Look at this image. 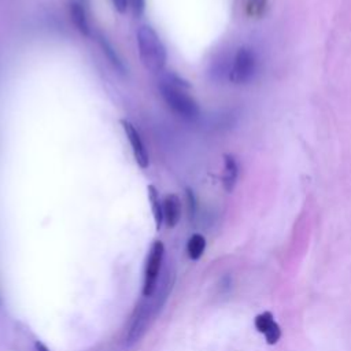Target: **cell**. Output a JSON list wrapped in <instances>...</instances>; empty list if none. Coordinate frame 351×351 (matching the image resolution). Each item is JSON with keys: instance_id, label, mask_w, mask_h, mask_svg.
<instances>
[{"instance_id": "8", "label": "cell", "mask_w": 351, "mask_h": 351, "mask_svg": "<svg viewBox=\"0 0 351 351\" xmlns=\"http://www.w3.org/2000/svg\"><path fill=\"white\" fill-rule=\"evenodd\" d=\"M163 222L167 228H174L181 218V200L176 193L166 195L162 202Z\"/></svg>"}, {"instance_id": "3", "label": "cell", "mask_w": 351, "mask_h": 351, "mask_svg": "<svg viewBox=\"0 0 351 351\" xmlns=\"http://www.w3.org/2000/svg\"><path fill=\"white\" fill-rule=\"evenodd\" d=\"M136 41L143 66L151 73L163 71L167 60V51L155 29L149 25H141L137 30Z\"/></svg>"}, {"instance_id": "14", "label": "cell", "mask_w": 351, "mask_h": 351, "mask_svg": "<svg viewBox=\"0 0 351 351\" xmlns=\"http://www.w3.org/2000/svg\"><path fill=\"white\" fill-rule=\"evenodd\" d=\"M267 0H247V11L251 16H262L266 10Z\"/></svg>"}, {"instance_id": "12", "label": "cell", "mask_w": 351, "mask_h": 351, "mask_svg": "<svg viewBox=\"0 0 351 351\" xmlns=\"http://www.w3.org/2000/svg\"><path fill=\"white\" fill-rule=\"evenodd\" d=\"M147 192H148V200L151 203V210H152V215H154V221H155V228H156V230H159L162 223H163L162 200L159 197V192L155 188V185H148Z\"/></svg>"}, {"instance_id": "11", "label": "cell", "mask_w": 351, "mask_h": 351, "mask_svg": "<svg viewBox=\"0 0 351 351\" xmlns=\"http://www.w3.org/2000/svg\"><path fill=\"white\" fill-rule=\"evenodd\" d=\"M97 43H99L103 53L106 55L107 60L110 62V64L115 69V71H118L119 74H125L126 73V66H125L123 60L121 59V56L118 55V52L111 45V43L101 34L97 36Z\"/></svg>"}, {"instance_id": "1", "label": "cell", "mask_w": 351, "mask_h": 351, "mask_svg": "<svg viewBox=\"0 0 351 351\" xmlns=\"http://www.w3.org/2000/svg\"><path fill=\"white\" fill-rule=\"evenodd\" d=\"M173 284H174V270L167 267L160 281V285L159 287L156 285L155 292L151 296H144V300H141L133 310L125 337H123V343L126 347H132L143 339L151 322L155 319L156 314L159 313L163 303L166 302L173 288Z\"/></svg>"}, {"instance_id": "16", "label": "cell", "mask_w": 351, "mask_h": 351, "mask_svg": "<svg viewBox=\"0 0 351 351\" xmlns=\"http://www.w3.org/2000/svg\"><path fill=\"white\" fill-rule=\"evenodd\" d=\"M186 200H188V211H189V215L193 217L195 213H196V208H197V203H196V197H195V193L192 189H186Z\"/></svg>"}, {"instance_id": "4", "label": "cell", "mask_w": 351, "mask_h": 351, "mask_svg": "<svg viewBox=\"0 0 351 351\" xmlns=\"http://www.w3.org/2000/svg\"><path fill=\"white\" fill-rule=\"evenodd\" d=\"M256 71V56L250 47H240L233 58L229 70V80L233 84H247Z\"/></svg>"}, {"instance_id": "6", "label": "cell", "mask_w": 351, "mask_h": 351, "mask_svg": "<svg viewBox=\"0 0 351 351\" xmlns=\"http://www.w3.org/2000/svg\"><path fill=\"white\" fill-rule=\"evenodd\" d=\"M121 126H122L125 136L132 147V152H133L136 163L141 169H147L149 166V155H148V151L141 140V136H140L137 128L129 119H121Z\"/></svg>"}, {"instance_id": "7", "label": "cell", "mask_w": 351, "mask_h": 351, "mask_svg": "<svg viewBox=\"0 0 351 351\" xmlns=\"http://www.w3.org/2000/svg\"><path fill=\"white\" fill-rule=\"evenodd\" d=\"M254 325L258 332L263 333L267 344H276L281 337V329L274 321V317L270 311H263L258 314L254 319Z\"/></svg>"}, {"instance_id": "15", "label": "cell", "mask_w": 351, "mask_h": 351, "mask_svg": "<svg viewBox=\"0 0 351 351\" xmlns=\"http://www.w3.org/2000/svg\"><path fill=\"white\" fill-rule=\"evenodd\" d=\"M129 5L136 18H140L145 10V0H129Z\"/></svg>"}, {"instance_id": "19", "label": "cell", "mask_w": 351, "mask_h": 351, "mask_svg": "<svg viewBox=\"0 0 351 351\" xmlns=\"http://www.w3.org/2000/svg\"><path fill=\"white\" fill-rule=\"evenodd\" d=\"M77 1H80V3H81V4H84V5L88 3V0H77Z\"/></svg>"}, {"instance_id": "18", "label": "cell", "mask_w": 351, "mask_h": 351, "mask_svg": "<svg viewBox=\"0 0 351 351\" xmlns=\"http://www.w3.org/2000/svg\"><path fill=\"white\" fill-rule=\"evenodd\" d=\"M34 347H36V351H49L48 347L45 344H43L41 341H36Z\"/></svg>"}, {"instance_id": "10", "label": "cell", "mask_w": 351, "mask_h": 351, "mask_svg": "<svg viewBox=\"0 0 351 351\" xmlns=\"http://www.w3.org/2000/svg\"><path fill=\"white\" fill-rule=\"evenodd\" d=\"M239 178V163L236 158L230 154L223 156V176H222V185L228 192H232Z\"/></svg>"}, {"instance_id": "17", "label": "cell", "mask_w": 351, "mask_h": 351, "mask_svg": "<svg viewBox=\"0 0 351 351\" xmlns=\"http://www.w3.org/2000/svg\"><path fill=\"white\" fill-rule=\"evenodd\" d=\"M111 1H112L114 7H115V10H117L118 12H121V14L126 12L128 5H129V0H111Z\"/></svg>"}, {"instance_id": "2", "label": "cell", "mask_w": 351, "mask_h": 351, "mask_svg": "<svg viewBox=\"0 0 351 351\" xmlns=\"http://www.w3.org/2000/svg\"><path fill=\"white\" fill-rule=\"evenodd\" d=\"M189 88L188 81L173 73H165L158 82L159 95L166 106L178 117L186 121H195L200 115V108L189 95Z\"/></svg>"}, {"instance_id": "20", "label": "cell", "mask_w": 351, "mask_h": 351, "mask_svg": "<svg viewBox=\"0 0 351 351\" xmlns=\"http://www.w3.org/2000/svg\"><path fill=\"white\" fill-rule=\"evenodd\" d=\"M0 304H1V299H0Z\"/></svg>"}, {"instance_id": "9", "label": "cell", "mask_w": 351, "mask_h": 351, "mask_svg": "<svg viewBox=\"0 0 351 351\" xmlns=\"http://www.w3.org/2000/svg\"><path fill=\"white\" fill-rule=\"evenodd\" d=\"M69 14H70V19L74 25V27L85 37L90 36V26H89V21L86 16V11L84 4H81L77 0H73L69 3Z\"/></svg>"}, {"instance_id": "5", "label": "cell", "mask_w": 351, "mask_h": 351, "mask_svg": "<svg viewBox=\"0 0 351 351\" xmlns=\"http://www.w3.org/2000/svg\"><path fill=\"white\" fill-rule=\"evenodd\" d=\"M165 255V245L160 240H155L145 259V269H144V284H143V295L151 296L155 292L158 285V277L160 271V266L163 262Z\"/></svg>"}, {"instance_id": "13", "label": "cell", "mask_w": 351, "mask_h": 351, "mask_svg": "<svg viewBox=\"0 0 351 351\" xmlns=\"http://www.w3.org/2000/svg\"><path fill=\"white\" fill-rule=\"evenodd\" d=\"M206 250V239L200 233H195L186 243V252L192 261H197Z\"/></svg>"}]
</instances>
